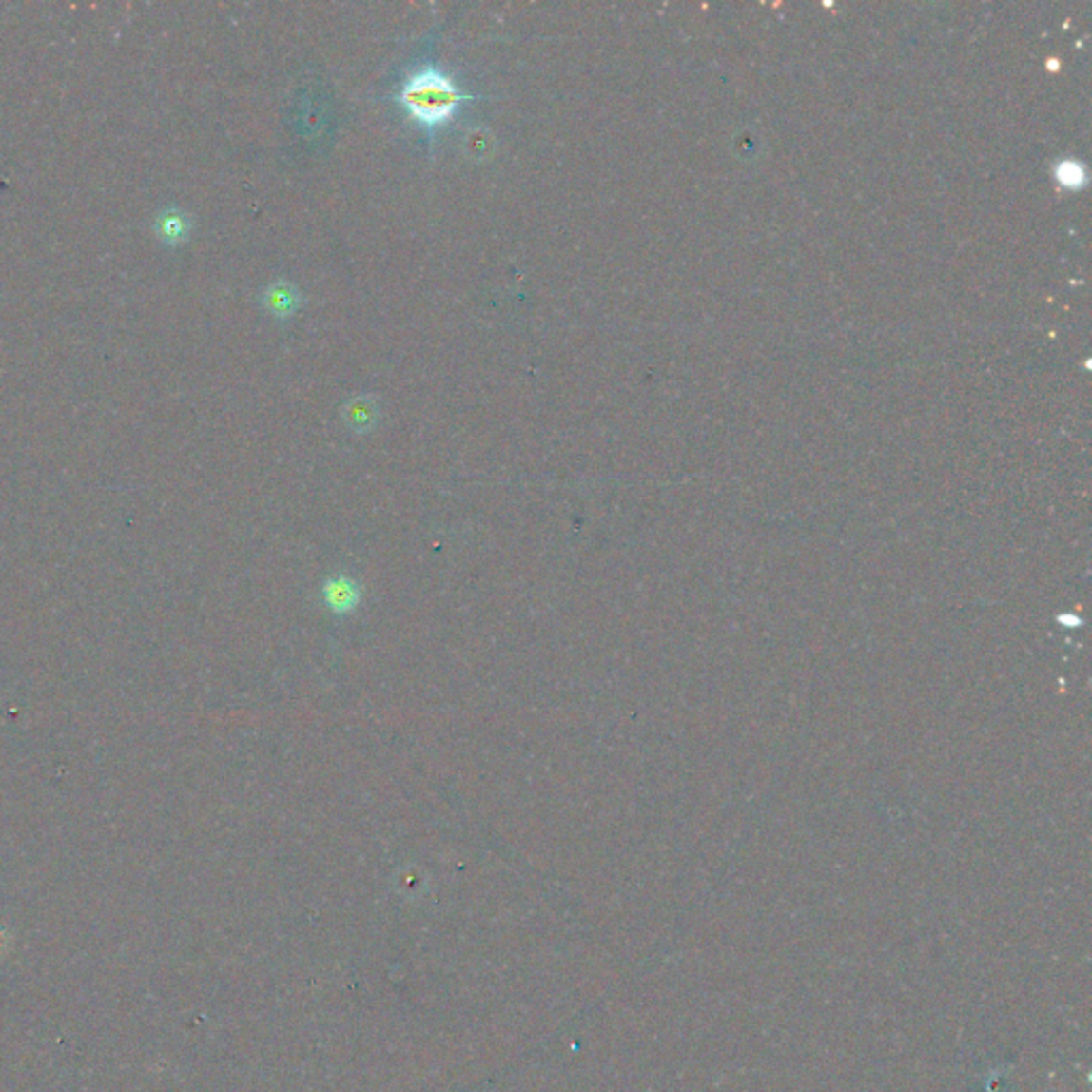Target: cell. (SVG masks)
Masks as SVG:
<instances>
[{
  "label": "cell",
  "instance_id": "obj_1",
  "mask_svg": "<svg viewBox=\"0 0 1092 1092\" xmlns=\"http://www.w3.org/2000/svg\"><path fill=\"white\" fill-rule=\"evenodd\" d=\"M477 99V94L463 92L455 79L438 67H420L403 79L395 101L431 135L439 127L451 122L465 103Z\"/></svg>",
  "mask_w": 1092,
  "mask_h": 1092
},
{
  "label": "cell",
  "instance_id": "obj_2",
  "mask_svg": "<svg viewBox=\"0 0 1092 1092\" xmlns=\"http://www.w3.org/2000/svg\"><path fill=\"white\" fill-rule=\"evenodd\" d=\"M321 600L331 614L346 616L359 609L361 600H363V589L357 583V578L340 572V575L324 580L321 587Z\"/></svg>",
  "mask_w": 1092,
  "mask_h": 1092
},
{
  "label": "cell",
  "instance_id": "obj_5",
  "mask_svg": "<svg viewBox=\"0 0 1092 1092\" xmlns=\"http://www.w3.org/2000/svg\"><path fill=\"white\" fill-rule=\"evenodd\" d=\"M493 146H496V141H493V135L489 133L487 128H482V127L470 128L468 133H465V137H463V149H465V154L472 156V158H477V161H480V158L491 156Z\"/></svg>",
  "mask_w": 1092,
  "mask_h": 1092
},
{
  "label": "cell",
  "instance_id": "obj_4",
  "mask_svg": "<svg viewBox=\"0 0 1092 1092\" xmlns=\"http://www.w3.org/2000/svg\"><path fill=\"white\" fill-rule=\"evenodd\" d=\"M343 419H346L350 429L363 434V431H369L374 427V422L378 419V406L372 398L361 395V398H355L346 403V408H343Z\"/></svg>",
  "mask_w": 1092,
  "mask_h": 1092
},
{
  "label": "cell",
  "instance_id": "obj_3",
  "mask_svg": "<svg viewBox=\"0 0 1092 1092\" xmlns=\"http://www.w3.org/2000/svg\"><path fill=\"white\" fill-rule=\"evenodd\" d=\"M263 299H265L267 310L280 321L290 319L299 310V303H302L297 288L288 284V282H273Z\"/></svg>",
  "mask_w": 1092,
  "mask_h": 1092
}]
</instances>
